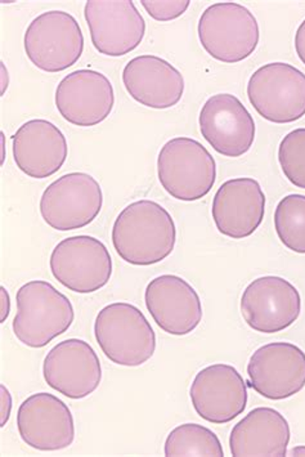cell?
Wrapping results in <instances>:
<instances>
[{"label": "cell", "instance_id": "1", "mask_svg": "<svg viewBox=\"0 0 305 457\" xmlns=\"http://www.w3.org/2000/svg\"><path fill=\"white\" fill-rule=\"evenodd\" d=\"M111 238L113 249L124 262L132 266H152L173 253L176 223L156 201H135L116 218Z\"/></svg>", "mask_w": 305, "mask_h": 457}, {"label": "cell", "instance_id": "2", "mask_svg": "<svg viewBox=\"0 0 305 457\" xmlns=\"http://www.w3.org/2000/svg\"><path fill=\"white\" fill-rule=\"evenodd\" d=\"M16 303L12 328L20 343L30 348H45L65 334L75 320L74 307L68 296L43 279L22 285L17 291Z\"/></svg>", "mask_w": 305, "mask_h": 457}, {"label": "cell", "instance_id": "3", "mask_svg": "<svg viewBox=\"0 0 305 457\" xmlns=\"http://www.w3.org/2000/svg\"><path fill=\"white\" fill-rule=\"evenodd\" d=\"M95 337L104 356L124 368H138L155 354V331L130 303L116 302L102 308L95 317Z\"/></svg>", "mask_w": 305, "mask_h": 457}, {"label": "cell", "instance_id": "4", "mask_svg": "<svg viewBox=\"0 0 305 457\" xmlns=\"http://www.w3.org/2000/svg\"><path fill=\"white\" fill-rule=\"evenodd\" d=\"M158 176L162 188L171 197L191 203L211 191L217 179V164L199 141L176 137L160 150Z\"/></svg>", "mask_w": 305, "mask_h": 457}, {"label": "cell", "instance_id": "5", "mask_svg": "<svg viewBox=\"0 0 305 457\" xmlns=\"http://www.w3.org/2000/svg\"><path fill=\"white\" fill-rule=\"evenodd\" d=\"M197 31L202 48L220 62H241L260 45L257 19L238 3H217L206 8Z\"/></svg>", "mask_w": 305, "mask_h": 457}, {"label": "cell", "instance_id": "6", "mask_svg": "<svg viewBox=\"0 0 305 457\" xmlns=\"http://www.w3.org/2000/svg\"><path fill=\"white\" fill-rule=\"evenodd\" d=\"M26 56L42 71H65L80 60L84 35L79 22L65 11H48L35 17L23 37Z\"/></svg>", "mask_w": 305, "mask_h": 457}, {"label": "cell", "instance_id": "7", "mask_svg": "<svg viewBox=\"0 0 305 457\" xmlns=\"http://www.w3.org/2000/svg\"><path fill=\"white\" fill-rule=\"evenodd\" d=\"M103 194L98 180L83 171L65 174L45 188L40 199L43 220L56 231L89 226L100 215Z\"/></svg>", "mask_w": 305, "mask_h": 457}, {"label": "cell", "instance_id": "8", "mask_svg": "<svg viewBox=\"0 0 305 457\" xmlns=\"http://www.w3.org/2000/svg\"><path fill=\"white\" fill-rule=\"evenodd\" d=\"M52 275L78 294H92L109 284L112 258L107 246L88 235L72 236L54 246L49 259Z\"/></svg>", "mask_w": 305, "mask_h": 457}, {"label": "cell", "instance_id": "9", "mask_svg": "<svg viewBox=\"0 0 305 457\" xmlns=\"http://www.w3.org/2000/svg\"><path fill=\"white\" fill-rule=\"evenodd\" d=\"M248 97L266 120L294 123L305 115V74L289 63H267L250 78Z\"/></svg>", "mask_w": 305, "mask_h": 457}, {"label": "cell", "instance_id": "10", "mask_svg": "<svg viewBox=\"0 0 305 457\" xmlns=\"http://www.w3.org/2000/svg\"><path fill=\"white\" fill-rule=\"evenodd\" d=\"M84 17L93 46L103 56L130 54L146 34V21L132 0H89Z\"/></svg>", "mask_w": 305, "mask_h": 457}, {"label": "cell", "instance_id": "11", "mask_svg": "<svg viewBox=\"0 0 305 457\" xmlns=\"http://www.w3.org/2000/svg\"><path fill=\"white\" fill-rule=\"evenodd\" d=\"M43 377L49 388L70 400L89 397L100 386V357L86 340H63L48 352L43 362Z\"/></svg>", "mask_w": 305, "mask_h": 457}, {"label": "cell", "instance_id": "12", "mask_svg": "<svg viewBox=\"0 0 305 457\" xmlns=\"http://www.w3.org/2000/svg\"><path fill=\"white\" fill-rule=\"evenodd\" d=\"M249 386L261 397L283 401L303 391L305 353L292 343H269L250 357Z\"/></svg>", "mask_w": 305, "mask_h": 457}, {"label": "cell", "instance_id": "13", "mask_svg": "<svg viewBox=\"0 0 305 457\" xmlns=\"http://www.w3.org/2000/svg\"><path fill=\"white\" fill-rule=\"evenodd\" d=\"M301 311L298 289L277 276L254 279L241 298L243 320L257 333L276 334L286 330L299 319Z\"/></svg>", "mask_w": 305, "mask_h": 457}, {"label": "cell", "instance_id": "14", "mask_svg": "<svg viewBox=\"0 0 305 457\" xmlns=\"http://www.w3.org/2000/svg\"><path fill=\"white\" fill-rule=\"evenodd\" d=\"M17 430L22 441L34 450H65L74 444V416L68 404L56 395L35 393L20 406Z\"/></svg>", "mask_w": 305, "mask_h": 457}, {"label": "cell", "instance_id": "15", "mask_svg": "<svg viewBox=\"0 0 305 457\" xmlns=\"http://www.w3.org/2000/svg\"><path fill=\"white\" fill-rule=\"evenodd\" d=\"M113 106L115 92L111 81L95 70L72 71L57 86L58 112L75 127L91 128L103 123Z\"/></svg>", "mask_w": 305, "mask_h": 457}, {"label": "cell", "instance_id": "16", "mask_svg": "<svg viewBox=\"0 0 305 457\" xmlns=\"http://www.w3.org/2000/svg\"><path fill=\"white\" fill-rule=\"evenodd\" d=\"M190 397L200 418L211 424L222 425L245 411L248 386L234 366L215 363L194 377Z\"/></svg>", "mask_w": 305, "mask_h": 457}, {"label": "cell", "instance_id": "17", "mask_svg": "<svg viewBox=\"0 0 305 457\" xmlns=\"http://www.w3.org/2000/svg\"><path fill=\"white\" fill-rule=\"evenodd\" d=\"M199 123L203 138L220 155L241 157L254 145V118L236 96L223 93L209 98Z\"/></svg>", "mask_w": 305, "mask_h": 457}, {"label": "cell", "instance_id": "18", "mask_svg": "<svg viewBox=\"0 0 305 457\" xmlns=\"http://www.w3.org/2000/svg\"><path fill=\"white\" fill-rule=\"evenodd\" d=\"M144 303L153 321L167 334L185 337L202 321L199 294L179 276L161 275L148 282Z\"/></svg>", "mask_w": 305, "mask_h": 457}, {"label": "cell", "instance_id": "19", "mask_svg": "<svg viewBox=\"0 0 305 457\" xmlns=\"http://www.w3.org/2000/svg\"><path fill=\"white\" fill-rule=\"evenodd\" d=\"M266 214V195L254 179L227 180L215 194L211 215L218 231L234 240L249 237Z\"/></svg>", "mask_w": 305, "mask_h": 457}, {"label": "cell", "instance_id": "20", "mask_svg": "<svg viewBox=\"0 0 305 457\" xmlns=\"http://www.w3.org/2000/svg\"><path fill=\"white\" fill-rule=\"evenodd\" d=\"M12 151L17 168L34 179L56 174L69 156V145L60 128L45 119L22 124L12 137Z\"/></svg>", "mask_w": 305, "mask_h": 457}, {"label": "cell", "instance_id": "21", "mask_svg": "<svg viewBox=\"0 0 305 457\" xmlns=\"http://www.w3.org/2000/svg\"><path fill=\"white\" fill-rule=\"evenodd\" d=\"M123 83L133 100L155 110L176 106L185 93V79L179 70L153 54L130 60L123 70Z\"/></svg>", "mask_w": 305, "mask_h": 457}, {"label": "cell", "instance_id": "22", "mask_svg": "<svg viewBox=\"0 0 305 457\" xmlns=\"http://www.w3.org/2000/svg\"><path fill=\"white\" fill-rule=\"evenodd\" d=\"M290 425L283 413L258 407L238 421L229 436L232 456H286Z\"/></svg>", "mask_w": 305, "mask_h": 457}, {"label": "cell", "instance_id": "23", "mask_svg": "<svg viewBox=\"0 0 305 457\" xmlns=\"http://www.w3.org/2000/svg\"><path fill=\"white\" fill-rule=\"evenodd\" d=\"M165 456H225L213 430L200 424H182L165 441Z\"/></svg>", "mask_w": 305, "mask_h": 457}, {"label": "cell", "instance_id": "24", "mask_svg": "<svg viewBox=\"0 0 305 457\" xmlns=\"http://www.w3.org/2000/svg\"><path fill=\"white\" fill-rule=\"evenodd\" d=\"M275 229L281 243L292 252L305 254V196L289 195L278 203Z\"/></svg>", "mask_w": 305, "mask_h": 457}, {"label": "cell", "instance_id": "25", "mask_svg": "<svg viewBox=\"0 0 305 457\" xmlns=\"http://www.w3.org/2000/svg\"><path fill=\"white\" fill-rule=\"evenodd\" d=\"M278 162L284 177L305 190V128L284 136L278 147Z\"/></svg>", "mask_w": 305, "mask_h": 457}, {"label": "cell", "instance_id": "26", "mask_svg": "<svg viewBox=\"0 0 305 457\" xmlns=\"http://www.w3.org/2000/svg\"><path fill=\"white\" fill-rule=\"evenodd\" d=\"M190 0H177V2H164V0H141L142 7L146 10L151 19L160 22H168L178 19L190 7Z\"/></svg>", "mask_w": 305, "mask_h": 457}, {"label": "cell", "instance_id": "27", "mask_svg": "<svg viewBox=\"0 0 305 457\" xmlns=\"http://www.w3.org/2000/svg\"><path fill=\"white\" fill-rule=\"evenodd\" d=\"M0 403H2V410H0L2 421H0V427L4 428L8 420H10L12 411V395L4 384L0 386Z\"/></svg>", "mask_w": 305, "mask_h": 457}, {"label": "cell", "instance_id": "28", "mask_svg": "<svg viewBox=\"0 0 305 457\" xmlns=\"http://www.w3.org/2000/svg\"><path fill=\"white\" fill-rule=\"evenodd\" d=\"M11 312V298L4 287H0V324L7 321Z\"/></svg>", "mask_w": 305, "mask_h": 457}, {"label": "cell", "instance_id": "29", "mask_svg": "<svg viewBox=\"0 0 305 457\" xmlns=\"http://www.w3.org/2000/svg\"><path fill=\"white\" fill-rule=\"evenodd\" d=\"M295 49L298 57L301 58V62L305 65V20L299 26L298 31H296Z\"/></svg>", "mask_w": 305, "mask_h": 457}, {"label": "cell", "instance_id": "30", "mask_svg": "<svg viewBox=\"0 0 305 457\" xmlns=\"http://www.w3.org/2000/svg\"><path fill=\"white\" fill-rule=\"evenodd\" d=\"M8 88V72L5 71L4 63L2 62V96L4 95L5 89Z\"/></svg>", "mask_w": 305, "mask_h": 457}, {"label": "cell", "instance_id": "31", "mask_svg": "<svg viewBox=\"0 0 305 457\" xmlns=\"http://www.w3.org/2000/svg\"><path fill=\"white\" fill-rule=\"evenodd\" d=\"M287 455L289 456H304L305 455V447L299 446L294 448V450L289 451L287 453Z\"/></svg>", "mask_w": 305, "mask_h": 457}, {"label": "cell", "instance_id": "32", "mask_svg": "<svg viewBox=\"0 0 305 457\" xmlns=\"http://www.w3.org/2000/svg\"><path fill=\"white\" fill-rule=\"evenodd\" d=\"M2 141H3V145H2V151H3V154H2V164L3 162H4V160H5V147H4V133L2 132Z\"/></svg>", "mask_w": 305, "mask_h": 457}]
</instances>
